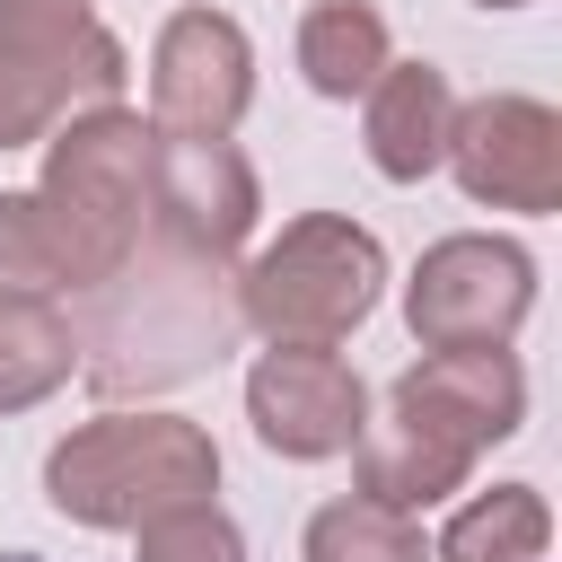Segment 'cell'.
Listing matches in <instances>:
<instances>
[{
    "label": "cell",
    "mask_w": 562,
    "mask_h": 562,
    "mask_svg": "<svg viewBox=\"0 0 562 562\" xmlns=\"http://www.w3.org/2000/svg\"><path fill=\"white\" fill-rule=\"evenodd\" d=\"M395 404H413L422 422H439L448 439H465L474 457L527 430V369L509 342H465V351H422L395 386Z\"/></svg>",
    "instance_id": "cell-11"
},
{
    "label": "cell",
    "mask_w": 562,
    "mask_h": 562,
    "mask_svg": "<svg viewBox=\"0 0 562 562\" xmlns=\"http://www.w3.org/2000/svg\"><path fill=\"white\" fill-rule=\"evenodd\" d=\"M299 79L316 88V97H334V105H351L386 61H395V26H386V9L378 0H307L299 9Z\"/></svg>",
    "instance_id": "cell-14"
},
{
    "label": "cell",
    "mask_w": 562,
    "mask_h": 562,
    "mask_svg": "<svg viewBox=\"0 0 562 562\" xmlns=\"http://www.w3.org/2000/svg\"><path fill=\"white\" fill-rule=\"evenodd\" d=\"M132 553L140 562H246V527L220 501H176L132 527Z\"/></svg>",
    "instance_id": "cell-18"
},
{
    "label": "cell",
    "mask_w": 562,
    "mask_h": 562,
    "mask_svg": "<svg viewBox=\"0 0 562 562\" xmlns=\"http://www.w3.org/2000/svg\"><path fill=\"white\" fill-rule=\"evenodd\" d=\"M263 220V176L237 140H167L149 158V237L202 263H237Z\"/></svg>",
    "instance_id": "cell-10"
},
{
    "label": "cell",
    "mask_w": 562,
    "mask_h": 562,
    "mask_svg": "<svg viewBox=\"0 0 562 562\" xmlns=\"http://www.w3.org/2000/svg\"><path fill=\"white\" fill-rule=\"evenodd\" d=\"M0 290H44V299H61V246H53V220H44L35 184L0 193Z\"/></svg>",
    "instance_id": "cell-19"
},
{
    "label": "cell",
    "mask_w": 562,
    "mask_h": 562,
    "mask_svg": "<svg viewBox=\"0 0 562 562\" xmlns=\"http://www.w3.org/2000/svg\"><path fill=\"white\" fill-rule=\"evenodd\" d=\"M457 193L474 211H518V220H544L562 211V114L527 88H483V97H457V123H448V158Z\"/></svg>",
    "instance_id": "cell-7"
},
{
    "label": "cell",
    "mask_w": 562,
    "mask_h": 562,
    "mask_svg": "<svg viewBox=\"0 0 562 562\" xmlns=\"http://www.w3.org/2000/svg\"><path fill=\"white\" fill-rule=\"evenodd\" d=\"M246 422L281 465H334L369 422V378L334 342H263L246 369Z\"/></svg>",
    "instance_id": "cell-9"
},
{
    "label": "cell",
    "mask_w": 562,
    "mask_h": 562,
    "mask_svg": "<svg viewBox=\"0 0 562 562\" xmlns=\"http://www.w3.org/2000/svg\"><path fill=\"white\" fill-rule=\"evenodd\" d=\"M448 123H457V88L439 61H386L360 88V149L386 184H422L448 158Z\"/></svg>",
    "instance_id": "cell-13"
},
{
    "label": "cell",
    "mask_w": 562,
    "mask_h": 562,
    "mask_svg": "<svg viewBox=\"0 0 562 562\" xmlns=\"http://www.w3.org/2000/svg\"><path fill=\"white\" fill-rule=\"evenodd\" d=\"M149 158H158V123L140 105H79L44 132V176L35 202L53 220L61 246V299L97 290L140 237H149Z\"/></svg>",
    "instance_id": "cell-3"
},
{
    "label": "cell",
    "mask_w": 562,
    "mask_h": 562,
    "mask_svg": "<svg viewBox=\"0 0 562 562\" xmlns=\"http://www.w3.org/2000/svg\"><path fill=\"white\" fill-rule=\"evenodd\" d=\"M536 316V255L501 228H457L430 237L422 263L404 272V325L422 351H465V342H518Z\"/></svg>",
    "instance_id": "cell-6"
},
{
    "label": "cell",
    "mask_w": 562,
    "mask_h": 562,
    "mask_svg": "<svg viewBox=\"0 0 562 562\" xmlns=\"http://www.w3.org/2000/svg\"><path fill=\"white\" fill-rule=\"evenodd\" d=\"M132 53L97 0H0V158L44 149V132L79 105H114Z\"/></svg>",
    "instance_id": "cell-5"
},
{
    "label": "cell",
    "mask_w": 562,
    "mask_h": 562,
    "mask_svg": "<svg viewBox=\"0 0 562 562\" xmlns=\"http://www.w3.org/2000/svg\"><path fill=\"white\" fill-rule=\"evenodd\" d=\"M465 9H527V0H465Z\"/></svg>",
    "instance_id": "cell-20"
},
{
    "label": "cell",
    "mask_w": 562,
    "mask_h": 562,
    "mask_svg": "<svg viewBox=\"0 0 562 562\" xmlns=\"http://www.w3.org/2000/svg\"><path fill=\"white\" fill-rule=\"evenodd\" d=\"M386 299V237L351 211H299L237 263V325L263 342H351Z\"/></svg>",
    "instance_id": "cell-4"
},
{
    "label": "cell",
    "mask_w": 562,
    "mask_h": 562,
    "mask_svg": "<svg viewBox=\"0 0 562 562\" xmlns=\"http://www.w3.org/2000/svg\"><path fill=\"white\" fill-rule=\"evenodd\" d=\"M211 492H220V439L167 404H105L44 448V501L88 536H132L140 518Z\"/></svg>",
    "instance_id": "cell-2"
},
{
    "label": "cell",
    "mask_w": 562,
    "mask_h": 562,
    "mask_svg": "<svg viewBox=\"0 0 562 562\" xmlns=\"http://www.w3.org/2000/svg\"><path fill=\"white\" fill-rule=\"evenodd\" d=\"M299 562H430V536H422V518H404L369 492H342L307 518Z\"/></svg>",
    "instance_id": "cell-17"
},
{
    "label": "cell",
    "mask_w": 562,
    "mask_h": 562,
    "mask_svg": "<svg viewBox=\"0 0 562 562\" xmlns=\"http://www.w3.org/2000/svg\"><path fill=\"white\" fill-rule=\"evenodd\" d=\"M70 378H79L70 307L44 290H0V413H35Z\"/></svg>",
    "instance_id": "cell-15"
},
{
    "label": "cell",
    "mask_w": 562,
    "mask_h": 562,
    "mask_svg": "<svg viewBox=\"0 0 562 562\" xmlns=\"http://www.w3.org/2000/svg\"><path fill=\"white\" fill-rule=\"evenodd\" d=\"M246 105H255V35L228 9L184 0L149 35V123L167 140H228Z\"/></svg>",
    "instance_id": "cell-8"
},
{
    "label": "cell",
    "mask_w": 562,
    "mask_h": 562,
    "mask_svg": "<svg viewBox=\"0 0 562 562\" xmlns=\"http://www.w3.org/2000/svg\"><path fill=\"white\" fill-rule=\"evenodd\" d=\"M79 378L105 404H149L237 351V263L176 255L140 237L97 290H79Z\"/></svg>",
    "instance_id": "cell-1"
},
{
    "label": "cell",
    "mask_w": 562,
    "mask_h": 562,
    "mask_svg": "<svg viewBox=\"0 0 562 562\" xmlns=\"http://www.w3.org/2000/svg\"><path fill=\"white\" fill-rule=\"evenodd\" d=\"M544 553H553V509L536 483L465 492L448 509V527L430 536V562H544Z\"/></svg>",
    "instance_id": "cell-16"
},
{
    "label": "cell",
    "mask_w": 562,
    "mask_h": 562,
    "mask_svg": "<svg viewBox=\"0 0 562 562\" xmlns=\"http://www.w3.org/2000/svg\"><path fill=\"white\" fill-rule=\"evenodd\" d=\"M465 483H474V448L448 439L439 422H422V413L395 404V395H386V404L360 422V439H351V492H369V501H386V509H404V518L448 509Z\"/></svg>",
    "instance_id": "cell-12"
}]
</instances>
